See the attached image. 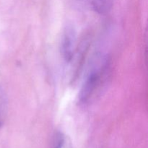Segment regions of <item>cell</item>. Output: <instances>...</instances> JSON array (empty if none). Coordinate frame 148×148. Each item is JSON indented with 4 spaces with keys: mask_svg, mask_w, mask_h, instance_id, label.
Instances as JSON below:
<instances>
[{
    "mask_svg": "<svg viewBox=\"0 0 148 148\" xmlns=\"http://www.w3.org/2000/svg\"><path fill=\"white\" fill-rule=\"evenodd\" d=\"M111 60L109 56L97 53L89 63L79 95V104L89 105L102 93L110 79Z\"/></svg>",
    "mask_w": 148,
    "mask_h": 148,
    "instance_id": "cell-1",
    "label": "cell"
},
{
    "mask_svg": "<svg viewBox=\"0 0 148 148\" xmlns=\"http://www.w3.org/2000/svg\"><path fill=\"white\" fill-rule=\"evenodd\" d=\"M77 35L75 28L67 25L62 33L60 51L64 60L67 63L72 62L77 50Z\"/></svg>",
    "mask_w": 148,
    "mask_h": 148,
    "instance_id": "cell-2",
    "label": "cell"
},
{
    "mask_svg": "<svg viewBox=\"0 0 148 148\" xmlns=\"http://www.w3.org/2000/svg\"><path fill=\"white\" fill-rule=\"evenodd\" d=\"M90 8L99 14H107L111 11L114 0H85Z\"/></svg>",
    "mask_w": 148,
    "mask_h": 148,
    "instance_id": "cell-3",
    "label": "cell"
},
{
    "mask_svg": "<svg viewBox=\"0 0 148 148\" xmlns=\"http://www.w3.org/2000/svg\"><path fill=\"white\" fill-rule=\"evenodd\" d=\"M8 113V98L5 90L0 86V127L4 124Z\"/></svg>",
    "mask_w": 148,
    "mask_h": 148,
    "instance_id": "cell-4",
    "label": "cell"
},
{
    "mask_svg": "<svg viewBox=\"0 0 148 148\" xmlns=\"http://www.w3.org/2000/svg\"><path fill=\"white\" fill-rule=\"evenodd\" d=\"M53 148H72V142L67 136L59 133L56 136Z\"/></svg>",
    "mask_w": 148,
    "mask_h": 148,
    "instance_id": "cell-5",
    "label": "cell"
}]
</instances>
